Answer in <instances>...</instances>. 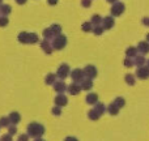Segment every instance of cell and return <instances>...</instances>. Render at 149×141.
Segmentation results:
<instances>
[{"label": "cell", "instance_id": "cell-1", "mask_svg": "<svg viewBox=\"0 0 149 141\" xmlns=\"http://www.w3.org/2000/svg\"><path fill=\"white\" fill-rule=\"evenodd\" d=\"M45 133V127L39 123H30L28 126V135L31 137H41Z\"/></svg>", "mask_w": 149, "mask_h": 141}, {"label": "cell", "instance_id": "cell-2", "mask_svg": "<svg viewBox=\"0 0 149 141\" xmlns=\"http://www.w3.org/2000/svg\"><path fill=\"white\" fill-rule=\"evenodd\" d=\"M18 39L24 43H36L38 41V37L37 34H29V33H21L18 35Z\"/></svg>", "mask_w": 149, "mask_h": 141}, {"label": "cell", "instance_id": "cell-3", "mask_svg": "<svg viewBox=\"0 0 149 141\" xmlns=\"http://www.w3.org/2000/svg\"><path fill=\"white\" fill-rule=\"evenodd\" d=\"M124 12V4L123 3H114V5L111 7V15L113 16H120Z\"/></svg>", "mask_w": 149, "mask_h": 141}, {"label": "cell", "instance_id": "cell-4", "mask_svg": "<svg viewBox=\"0 0 149 141\" xmlns=\"http://www.w3.org/2000/svg\"><path fill=\"white\" fill-rule=\"evenodd\" d=\"M65 43H67V38H65L64 35H58L54 41V47L58 50H60L65 46Z\"/></svg>", "mask_w": 149, "mask_h": 141}, {"label": "cell", "instance_id": "cell-5", "mask_svg": "<svg viewBox=\"0 0 149 141\" xmlns=\"http://www.w3.org/2000/svg\"><path fill=\"white\" fill-rule=\"evenodd\" d=\"M84 76H86V78H94L95 76H97V69H95V67H93V65H88V67H85L84 69Z\"/></svg>", "mask_w": 149, "mask_h": 141}, {"label": "cell", "instance_id": "cell-6", "mask_svg": "<svg viewBox=\"0 0 149 141\" xmlns=\"http://www.w3.org/2000/svg\"><path fill=\"white\" fill-rule=\"evenodd\" d=\"M58 76L60 77V78H65V77L68 76V74H70V67H68L67 64H62L59 67V69H58Z\"/></svg>", "mask_w": 149, "mask_h": 141}, {"label": "cell", "instance_id": "cell-7", "mask_svg": "<svg viewBox=\"0 0 149 141\" xmlns=\"http://www.w3.org/2000/svg\"><path fill=\"white\" fill-rule=\"evenodd\" d=\"M71 76H72V80H73V81L79 84V82H81L82 80H84V71H81V69H74V71L72 72V74H71Z\"/></svg>", "mask_w": 149, "mask_h": 141}, {"label": "cell", "instance_id": "cell-8", "mask_svg": "<svg viewBox=\"0 0 149 141\" xmlns=\"http://www.w3.org/2000/svg\"><path fill=\"white\" fill-rule=\"evenodd\" d=\"M68 103V98L65 97L64 94H59L55 97V105L59 106V107H63V106H65Z\"/></svg>", "mask_w": 149, "mask_h": 141}, {"label": "cell", "instance_id": "cell-9", "mask_svg": "<svg viewBox=\"0 0 149 141\" xmlns=\"http://www.w3.org/2000/svg\"><path fill=\"white\" fill-rule=\"evenodd\" d=\"M136 76L141 80H145L149 77V68H145V67H139V69L136 72Z\"/></svg>", "mask_w": 149, "mask_h": 141}, {"label": "cell", "instance_id": "cell-10", "mask_svg": "<svg viewBox=\"0 0 149 141\" xmlns=\"http://www.w3.org/2000/svg\"><path fill=\"white\" fill-rule=\"evenodd\" d=\"M54 89H55V92H58L59 94H63V93L67 90V85L63 81H58L54 84Z\"/></svg>", "mask_w": 149, "mask_h": 141}, {"label": "cell", "instance_id": "cell-11", "mask_svg": "<svg viewBox=\"0 0 149 141\" xmlns=\"http://www.w3.org/2000/svg\"><path fill=\"white\" fill-rule=\"evenodd\" d=\"M80 84V88H81V90H90L93 86V82L90 78H84L81 82H79Z\"/></svg>", "mask_w": 149, "mask_h": 141}, {"label": "cell", "instance_id": "cell-12", "mask_svg": "<svg viewBox=\"0 0 149 141\" xmlns=\"http://www.w3.org/2000/svg\"><path fill=\"white\" fill-rule=\"evenodd\" d=\"M68 92H70L72 95L79 94V93L81 92V88H80V84H77V82H73V84H71L70 86H68Z\"/></svg>", "mask_w": 149, "mask_h": 141}, {"label": "cell", "instance_id": "cell-13", "mask_svg": "<svg viewBox=\"0 0 149 141\" xmlns=\"http://www.w3.org/2000/svg\"><path fill=\"white\" fill-rule=\"evenodd\" d=\"M85 101H86V103H89V105H95V103L98 102V95L95 94V93H90V94L86 95Z\"/></svg>", "mask_w": 149, "mask_h": 141}, {"label": "cell", "instance_id": "cell-14", "mask_svg": "<svg viewBox=\"0 0 149 141\" xmlns=\"http://www.w3.org/2000/svg\"><path fill=\"white\" fill-rule=\"evenodd\" d=\"M103 29H111L114 26V18L113 17H106L102 20Z\"/></svg>", "mask_w": 149, "mask_h": 141}, {"label": "cell", "instance_id": "cell-15", "mask_svg": "<svg viewBox=\"0 0 149 141\" xmlns=\"http://www.w3.org/2000/svg\"><path fill=\"white\" fill-rule=\"evenodd\" d=\"M137 51H140L141 54L149 52V43L148 42H140L139 46H137Z\"/></svg>", "mask_w": 149, "mask_h": 141}, {"label": "cell", "instance_id": "cell-16", "mask_svg": "<svg viewBox=\"0 0 149 141\" xmlns=\"http://www.w3.org/2000/svg\"><path fill=\"white\" fill-rule=\"evenodd\" d=\"M8 118H9V122L12 124H17L18 122L21 120V116H20V114L18 113H12V114H9V116H8Z\"/></svg>", "mask_w": 149, "mask_h": 141}, {"label": "cell", "instance_id": "cell-17", "mask_svg": "<svg viewBox=\"0 0 149 141\" xmlns=\"http://www.w3.org/2000/svg\"><path fill=\"white\" fill-rule=\"evenodd\" d=\"M88 118H89L90 120H98V119L101 118V115L94 110V108H93V110H90L89 113H88Z\"/></svg>", "mask_w": 149, "mask_h": 141}, {"label": "cell", "instance_id": "cell-18", "mask_svg": "<svg viewBox=\"0 0 149 141\" xmlns=\"http://www.w3.org/2000/svg\"><path fill=\"white\" fill-rule=\"evenodd\" d=\"M106 110H107V113L110 114V115H116V114L119 113V108L116 107V106L114 105V103H111V105H109Z\"/></svg>", "mask_w": 149, "mask_h": 141}, {"label": "cell", "instance_id": "cell-19", "mask_svg": "<svg viewBox=\"0 0 149 141\" xmlns=\"http://www.w3.org/2000/svg\"><path fill=\"white\" fill-rule=\"evenodd\" d=\"M94 110L97 111V113L100 114V115H102V114L106 111V107H105V105H103V103L97 102V103H95V106H94Z\"/></svg>", "mask_w": 149, "mask_h": 141}, {"label": "cell", "instance_id": "cell-20", "mask_svg": "<svg viewBox=\"0 0 149 141\" xmlns=\"http://www.w3.org/2000/svg\"><path fill=\"white\" fill-rule=\"evenodd\" d=\"M113 103H114V105H115L118 108H122L124 105H126V101H124V98L118 97V98H115V99H114V102H113Z\"/></svg>", "mask_w": 149, "mask_h": 141}, {"label": "cell", "instance_id": "cell-21", "mask_svg": "<svg viewBox=\"0 0 149 141\" xmlns=\"http://www.w3.org/2000/svg\"><path fill=\"white\" fill-rule=\"evenodd\" d=\"M10 10H12V8L8 4H1V7H0V13H3V15H8V13H10Z\"/></svg>", "mask_w": 149, "mask_h": 141}, {"label": "cell", "instance_id": "cell-22", "mask_svg": "<svg viewBox=\"0 0 149 141\" xmlns=\"http://www.w3.org/2000/svg\"><path fill=\"white\" fill-rule=\"evenodd\" d=\"M90 22H92V25H95V26H98L100 25L101 22H102V18H101V16H98V15H94L92 17V21H90Z\"/></svg>", "mask_w": 149, "mask_h": 141}, {"label": "cell", "instance_id": "cell-23", "mask_svg": "<svg viewBox=\"0 0 149 141\" xmlns=\"http://www.w3.org/2000/svg\"><path fill=\"white\" fill-rule=\"evenodd\" d=\"M42 49L45 50V52H47V54H51V46L49 44V42L47 41H45V42H42Z\"/></svg>", "mask_w": 149, "mask_h": 141}, {"label": "cell", "instance_id": "cell-24", "mask_svg": "<svg viewBox=\"0 0 149 141\" xmlns=\"http://www.w3.org/2000/svg\"><path fill=\"white\" fill-rule=\"evenodd\" d=\"M55 78H56V76H55V74H49V76L46 77V84L47 85L55 84Z\"/></svg>", "mask_w": 149, "mask_h": 141}, {"label": "cell", "instance_id": "cell-25", "mask_svg": "<svg viewBox=\"0 0 149 141\" xmlns=\"http://www.w3.org/2000/svg\"><path fill=\"white\" fill-rule=\"evenodd\" d=\"M103 30H105V29H103V26H95L94 29H93V33L95 34V35H101V34L103 33Z\"/></svg>", "mask_w": 149, "mask_h": 141}, {"label": "cell", "instance_id": "cell-26", "mask_svg": "<svg viewBox=\"0 0 149 141\" xmlns=\"http://www.w3.org/2000/svg\"><path fill=\"white\" fill-rule=\"evenodd\" d=\"M9 118H1L0 119V127H9Z\"/></svg>", "mask_w": 149, "mask_h": 141}, {"label": "cell", "instance_id": "cell-27", "mask_svg": "<svg viewBox=\"0 0 149 141\" xmlns=\"http://www.w3.org/2000/svg\"><path fill=\"white\" fill-rule=\"evenodd\" d=\"M126 82L128 85H135V77L132 74H127L126 76Z\"/></svg>", "mask_w": 149, "mask_h": 141}, {"label": "cell", "instance_id": "cell-28", "mask_svg": "<svg viewBox=\"0 0 149 141\" xmlns=\"http://www.w3.org/2000/svg\"><path fill=\"white\" fill-rule=\"evenodd\" d=\"M82 30L84 31H92V22H84L82 24Z\"/></svg>", "mask_w": 149, "mask_h": 141}, {"label": "cell", "instance_id": "cell-29", "mask_svg": "<svg viewBox=\"0 0 149 141\" xmlns=\"http://www.w3.org/2000/svg\"><path fill=\"white\" fill-rule=\"evenodd\" d=\"M50 29H51V31H52L54 34H59L60 31H62V28H60L59 25H52Z\"/></svg>", "mask_w": 149, "mask_h": 141}, {"label": "cell", "instance_id": "cell-30", "mask_svg": "<svg viewBox=\"0 0 149 141\" xmlns=\"http://www.w3.org/2000/svg\"><path fill=\"white\" fill-rule=\"evenodd\" d=\"M144 62H145V59H144L143 56H136V60H135V64L139 65V67H140V65L144 64Z\"/></svg>", "mask_w": 149, "mask_h": 141}, {"label": "cell", "instance_id": "cell-31", "mask_svg": "<svg viewBox=\"0 0 149 141\" xmlns=\"http://www.w3.org/2000/svg\"><path fill=\"white\" fill-rule=\"evenodd\" d=\"M43 35H45V38L46 39H49V38H51V37L54 35V33L51 31V29H46V30L43 31Z\"/></svg>", "mask_w": 149, "mask_h": 141}, {"label": "cell", "instance_id": "cell-32", "mask_svg": "<svg viewBox=\"0 0 149 141\" xmlns=\"http://www.w3.org/2000/svg\"><path fill=\"white\" fill-rule=\"evenodd\" d=\"M136 49H134V47H130L128 50H127V56H135L136 55Z\"/></svg>", "mask_w": 149, "mask_h": 141}, {"label": "cell", "instance_id": "cell-33", "mask_svg": "<svg viewBox=\"0 0 149 141\" xmlns=\"http://www.w3.org/2000/svg\"><path fill=\"white\" fill-rule=\"evenodd\" d=\"M52 114H54V115H56V116H59L60 114H62V110H60L59 106H55V107L52 108Z\"/></svg>", "mask_w": 149, "mask_h": 141}, {"label": "cell", "instance_id": "cell-34", "mask_svg": "<svg viewBox=\"0 0 149 141\" xmlns=\"http://www.w3.org/2000/svg\"><path fill=\"white\" fill-rule=\"evenodd\" d=\"M8 24V18L5 17V16H3V17H0V26H5Z\"/></svg>", "mask_w": 149, "mask_h": 141}, {"label": "cell", "instance_id": "cell-35", "mask_svg": "<svg viewBox=\"0 0 149 141\" xmlns=\"http://www.w3.org/2000/svg\"><path fill=\"white\" fill-rule=\"evenodd\" d=\"M8 131H9V133H8V135H10V136H12V135H15L16 131H17V129H16V127H15V124H13V126H10V127H8Z\"/></svg>", "mask_w": 149, "mask_h": 141}, {"label": "cell", "instance_id": "cell-36", "mask_svg": "<svg viewBox=\"0 0 149 141\" xmlns=\"http://www.w3.org/2000/svg\"><path fill=\"white\" fill-rule=\"evenodd\" d=\"M90 0H81V4H82V7H85V8H88V7H90Z\"/></svg>", "mask_w": 149, "mask_h": 141}, {"label": "cell", "instance_id": "cell-37", "mask_svg": "<svg viewBox=\"0 0 149 141\" xmlns=\"http://www.w3.org/2000/svg\"><path fill=\"white\" fill-rule=\"evenodd\" d=\"M0 141H12V137H10V135H4Z\"/></svg>", "mask_w": 149, "mask_h": 141}, {"label": "cell", "instance_id": "cell-38", "mask_svg": "<svg viewBox=\"0 0 149 141\" xmlns=\"http://www.w3.org/2000/svg\"><path fill=\"white\" fill-rule=\"evenodd\" d=\"M28 140H29L28 135H21V136L18 137V141H28Z\"/></svg>", "mask_w": 149, "mask_h": 141}, {"label": "cell", "instance_id": "cell-39", "mask_svg": "<svg viewBox=\"0 0 149 141\" xmlns=\"http://www.w3.org/2000/svg\"><path fill=\"white\" fill-rule=\"evenodd\" d=\"M124 65H126V67H132V65H134V62H131V59H126Z\"/></svg>", "mask_w": 149, "mask_h": 141}, {"label": "cell", "instance_id": "cell-40", "mask_svg": "<svg viewBox=\"0 0 149 141\" xmlns=\"http://www.w3.org/2000/svg\"><path fill=\"white\" fill-rule=\"evenodd\" d=\"M64 141H79L76 139V137H72V136H68V137H65V140Z\"/></svg>", "mask_w": 149, "mask_h": 141}, {"label": "cell", "instance_id": "cell-41", "mask_svg": "<svg viewBox=\"0 0 149 141\" xmlns=\"http://www.w3.org/2000/svg\"><path fill=\"white\" fill-rule=\"evenodd\" d=\"M143 24H144V25H147V26H149V17H144V18H143Z\"/></svg>", "mask_w": 149, "mask_h": 141}, {"label": "cell", "instance_id": "cell-42", "mask_svg": "<svg viewBox=\"0 0 149 141\" xmlns=\"http://www.w3.org/2000/svg\"><path fill=\"white\" fill-rule=\"evenodd\" d=\"M58 3V0H49V4L50 5H55Z\"/></svg>", "mask_w": 149, "mask_h": 141}, {"label": "cell", "instance_id": "cell-43", "mask_svg": "<svg viewBox=\"0 0 149 141\" xmlns=\"http://www.w3.org/2000/svg\"><path fill=\"white\" fill-rule=\"evenodd\" d=\"M26 1H28V0H16V3H17V4H25Z\"/></svg>", "mask_w": 149, "mask_h": 141}, {"label": "cell", "instance_id": "cell-44", "mask_svg": "<svg viewBox=\"0 0 149 141\" xmlns=\"http://www.w3.org/2000/svg\"><path fill=\"white\" fill-rule=\"evenodd\" d=\"M109 3H116V0H107Z\"/></svg>", "mask_w": 149, "mask_h": 141}, {"label": "cell", "instance_id": "cell-45", "mask_svg": "<svg viewBox=\"0 0 149 141\" xmlns=\"http://www.w3.org/2000/svg\"><path fill=\"white\" fill-rule=\"evenodd\" d=\"M36 141H45V140H42V139H39L38 137V139H36Z\"/></svg>", "mask_w": 149, "mask_h": 141}, {"label": "cell", "instance_id": "cell-46", "mask_svg": "<svg viewBox=\"0 0 149 141\" xmlns=\"http://www.w3.org/2000/svg\"><path fill=\"white\" fill-rule=\"evenodd\" d=\"M147 39H148V42H149V34H148V35H147Z\"/></svg>", "mask_w": 149, "mask_h": 141}, {"label": "cell", "instance_id": "cell-47", "mask_svg": "<svg viewBox=\"0 0 149 141\" xmlns=\"http://www.w3.org/2000/svg\"><path fill=\"white\" fill-rule=\"evenodd\" d=\"M1 1H3V0H0V5H1Z\"/></svg>", "mask_w": 149, "mask_h": 141}, {"label": "cell", "instance_id": "cell-48", "mask_svg": "<svg viewBox=\"0 0 149 141\" xmlns=\"http://www.w3.org/2000/svg\"><path fill=\"white\" fill-rule=\"evenodd\" d=\"M148 65H149V60H148Z\"/></svg>", "mask_w": 149, "mask_h": 141}]
</instances>
